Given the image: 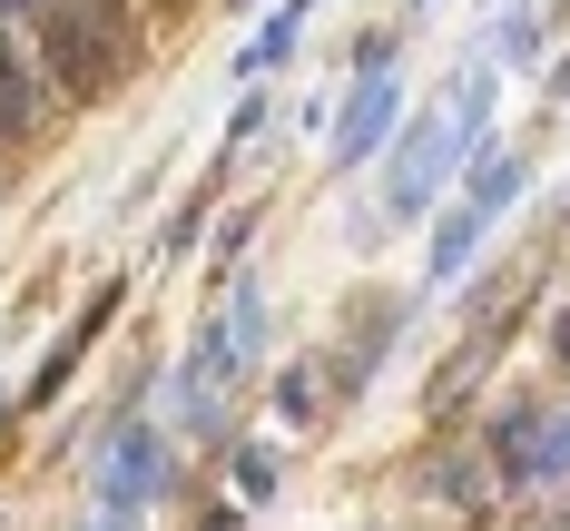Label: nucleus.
<instances>
[{"instance_id":"f257e3e1","label":"nucleus","mask_w":570,"mask_h":531,"mask_svg":"<svg viewBox=\"0 0 570 531\" xmlns=\"http://www.w3.org/2000/svg\"><path fill=\"white\" fill-rule=\"evenodd\" d=\"M20 40H30V59H40V79L59 89V109H109L118 89L138 79V59H148V40L118 30V20H99L89 0H50Z\"/></svg>"},{"instance_id":"f03ea898","label":"nucleus","mask_w":570,"mask_h":531,"mask_svg":"<svg viewBox=\"0 0 570 531\" xmlns=\"http://www.w3.org/2000/svg\"><path fill=\"white\" fill-rule=\"evenodd\" d=\"M462 158H472V138L453 128V99H443V89L413 99L403 128H394V148L374 158V217H384V227H423V217L453 197Z\"/></svg>"},{"instance_id":"7ed1b4c3","label":"nucleus","mask_w":570,"mask_h":531,"mask_svg":"<svg viewBox=\"0 0 570 531\" xmlns=\"http://www.w3.org/2000/svg\"><path fill=\"white\" fill-rule=\"evenodd\" d=\"M177 463H187L177 423L138 413L109 453H89V512H109V522H148L168 492H187V472H177Z\"/></svg>"},{"instance_id":"20e7f679","label":"nucleus","mask_w":570,"mask_h":531,"mask_svg":"<svg viewBox=\"0 0 570 531\" xmlns=\"http://www.w3.org/2000/svg\"><path fill=\"white\" fill-rule=\"evenodd\" d=\"M413 315H423V305L403 286H364V295L335 305V335H325V394H335V413L364 404V394L384 384V364H394V345L413 335Z\"/></svg>"},{"instance_id":"39448f33","label":"nucleus","mask_w":570,"mask_h":531,"mask_svg":"<svg viewBox=\"0 0 570 531\" xmlns=\"http://www.w3.org/2000/svg\"><path fill=\"white\" fill-rule=\"evenodd\" d=\"M403 109H413V89H403L394 69H364V79H344V99H335V138H325V168H335V177H364L384 148H394Z\"/></svg>"},{"instance_id":"423d86ee","label":"nucleus","mask_w":570,"mask_h":531,"mask_svg":"<svg viewBox=\"0 0 570 531\" xmlns=\"http://www.w3.org/2000/svg\"><path fill=\"white\" fill-rule=\"evenodd\" d=\"M118 305H128V276H99V295H89V305L69 315V335H59V345L40 354V364H30V384L10 394V404H20V423H30V413H50L59 394H69V374H79V364L99 354V335L118 325Z\"/></svg>"},{"instance_id":"0eeeda50","label":"nucleus","mask_w":570,"mask_h":531,"mask_svg":"<svg viewBox=\"0 0 570 531\" xmlns=\"http://www.w3.org/2000/svg\"><path fill=\"white\" fill-rule=\"evenodd\" d=\"M59 118V89L40 79V59H30V40L0 20V148H30L40 128Z\"/></svg>"},{"instance_id":"6e6552de","label":"nucleus","mask_w":570,"mask_h":531,"mask_svg":"<svg viewBox=\"0 0 570 531\" xmlns=\"http://www.w3.org/2000/svg\"><path fill=\"white\" fill-rule=\"evenodd\" d=\"M462 59H492L502 79H512V69H541V59H551V10H541V0H492Z\"/></svg>"},{"instance_id":"1a4fd4ad","label":"nucleus","mask_w":570,"mask_h":531,"mask_svg":"<svg viewBox=\"0 0 570 531\" xmlns=\"http://www.w3.org/2000/svg\"><path fill=\"white\" fill-rule=\"evenodd\" d=\"M531 148H502V138H482V148H472V158H462V177H453V197L462 207H482V217H492V227H502V217H512L521 197H531Z\"/></svg>"},{"instance_id":"9d476101","label":"nucleus","mask_w":570,"mask_h":531,"mask_svg":"<svg viewBox=\"0 0 570 531\" xmlns=\"http://www.w3.org/2000/svg\"><path fill=\"white\" fill-rule=\"evenodd\" d=\"M217 315H227L236 384H256V364L276 354V295H266V276H227V286H217Z\"/></svg>"},{"instance_id":"9b49d317","label":"nucleus","mask_w":570,"mask_h":531,"mask_svg":"<svg viewBox=\"0 0 570 531\" xmlns=\"http://www.w3.org/2000/svg\"><path fill=\"white\" fill-rule=\"evenodd\" d=\"M315 10H325V0H266V20H256V30H246V50H236V89H256V79H285V59L305 50V30H315Z\"/></svg>"},{"instance_id":"f8f14e48","label":"nucleus","mask_w":570,"mask_h":531,"mask_svg":"<svg viewBox=\"0 0 570 531\" xmlns=\"http://www.w3.org/2000/svg\"><path fill=\"white\" fill-rule=\"evenodd\" d=\"M482 246H492V217L462 207V197H443L433 207V246H423V286H462L482 266Z\"/></svg>"},{"instance_id":"ddd939ff","label":"nucleus","mask_w":570,"mask_h":531,"mask_svg":"<svg viewBox=\"0 0 570 531\" xmlns=\"http://www.w3.org/2000/svg\"><path fill=\"white\" fill-rule=\"evenodd\" d=\"M413 482H423L443 512H462V522H492V512H502V482H492V463H482V443H472V453H433Z\"/></svg>"},{"instance_id":"4468645a","label":"nucleus","mask_w":570,"mask_h":531,"mask_svg":"<svg viewBox=\"0 0 570 531\" xmlns=\"http://www.w3.org/2000/svg\"><path fill=\"white\" fill-rule=\"evenodd\" d=\"M325 404H335V394H325V354H285L276 384H266V413H276L285 433H315Z\"/></svg>"},{"instance_id":"2eb2a0df","label":"nucleus","mask_w":570,"mask_h":531,"mask_svg":"<svg viewBox=\"0 0 570 531\" xmlns=\"http://www.w3.org/2000/svg\"><path fill=\"white\" fill-rule=\"evenodd\" d=\"M227 177H236V168H207V187H197V197H177L168 217L148 227V256H158V266H177V256H197V236H207V217H217Z\"/></svg>"},{"instance_id":"dca6fc26","label":"nucleus","mask_w":570,"mask_h":531,"mask_svg":"<svg viewBox=\"0 0 570 531\" xmlns=\"http://www.w3.org/2000/svg\"><path fill=\"white\" fill-rule=\"evenodd\" d=\"M227 492L246 502V512H276V502H285V453H276V443H256V433H236V443H227Z\"/></svg>"},{"instance_id":"f3484780","label":"nucleus","mask_w":570,"mask_h":531,"mask_svg":"<svg viewBox=\"0 0 570 531\" xmlns=\"http://www.w3.org/2000/svg\"><path fill=\"white\" fill-rule=\"evenodd\" d=\"M561 482H570V404H551V413H541V433H531V453H521V472H512V502L561 492Z\"/></svg>"},{"instance_id":"a211bd4d","label":"nucleus","mask_w":570,"mask_h":531,"mask_svg":"<svg viewBox=\"0 0 570 531\" xmlns=\"http://www.w3.org/2000/svg\"><path fill=\"white\" fill-rule=\"evenodd\" d=\"M276 128V79H256V89H236V109H227V138H217V168H246V148Z\"/></svg>"},{"instance_id":"6ab92c4d","label":"nucleus","mask_w":570,"mask_h":531,"mask_svg":"<svg viewBox=\"0 0 570 531\" xmlns=\"http://www.w3.org/2000/svg\"><path fill=\"white\" fill-rule=\"evenodd\" d=\"M256 227H266V207H227V217H217V246H207V256H217V286H227V276H246Z\"/></svg>"},{"instance_id":"aec40b11","label":"nucleus","mask_w":570,"mask_h":531,"mask_svg":"<svg viewBox=\"0 0 570 531\" xmlns=\"http://www.w3.org/2000/svg\"><path fill=\"white\" fill-rule=\"evenodd\" d=\"M344 69H354V79H364V69H403V20H374V30L354 40V59H344Z\"/></svg>"},{"instance_id":"412c9836","label":"nucleus","mask_w":570,"mask_h":531,"mask_svg":"<svg viewBox=\"0 0 570 531\" xmlns=\"http://www.w3.org/2000/svg\"><path fill=\"white\" fill-rule=\"evenodd\" d=\"M541 99H551V109L570 118V50H551V59H541Z\"/></svg>"},{"instance_id":"4be33fe9","label":"nucleus","mask_w":570,"mask_h":531,"mask_svg":"<svg viewBox=\"0 0 570 531\" xmlns=\"http://www.w3.org/2000/svg\"><path fill=\"white\" fill-rule=\"evenodd\" d=\"M246 522H256V512H246L236 492H227V502H207V512H197V531H246Z\"/></svg>"},{"instance_id":"5701e85b","label":"nucleus","mask_w":570,"mask_h":531,"mask_svg":"<svg viewBox=\"0 0 570 531\" xmlns=\"http://www.w3.org/2000/svg\"><path fill=\"white\" fill-rule=\"evenodd\" d=\"M551 364H570V305L551 315Z\"/></svg>"},{"instance_id":"b1692460","label":"nucleus","mask_w":570,"mask_h":531,"mask_svg":"<svg viewBox=\"0 0 570 531\" xmlns=\"http://www.w3.org/2000/svg\"><path fill=\"white\" fill-rule=\"evenodd\" d=\"M79 531H138V522H109V512H89V522H79Z\"/></svg>"},{"instance_id":"393cba45","label":"nucleus","mask_w":570,"mask_h":531,"mask_svg":"<svg viewBox=\"0 0 570 531\" xmlns=\"http://www.w3.org/2000/svg\"><path fill=\"white\" fill-rule=\"evenodd\" d=\"M413 10H433V0H403V20H413Z\"/></svg>"}]
</instances>
